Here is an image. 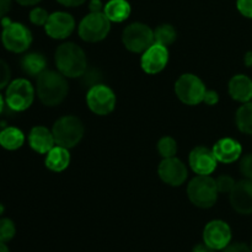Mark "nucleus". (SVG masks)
I'll list each match as a JSON object with an SVG mask.
<instances>
[{"instance_id":"c03bdc74","label":"nucleus","mask_w":252,"mask_h":252,"mask_svg":"<svg viewBox=\"0 0 252 252\" xmlns=\"http://www.w3.org/2000/svg\"><path fill=\"white\" fill-rule=\"evenodd\" d=\"M251 250H252V244H251Z\"/></svg>"},{"instance_id":"5701e85b","label":"nucleus","mask_w":252,"mask_h":252,"mask_svg":"<svg viewBox=\"0 0 252 252\" xmlns=\"http://www.w3.org/2000/svg\"><path fill=\"white\" fill-rule=\"evenodd\" d=\"M25 135L19 128L6 127L0 130V145L6 150H17L24 145Z\"/></svg>"},{"instance_id":"473e14b6","label":"nucleus","mask_w":252,"mask_h":252,"mask_svg":"<svg viewBox=\"0 0 252 252\" xmlns=\"http://www.w3.org/2000/svg\"><path fill=\"white\" fill-rule=\"evenodd\" d=\"M236 6L243 16L252 19V0H236Z\"/></svg>"},{"instance_id":"6ab92c4d","label":"nucleus","mask_w":252,"mask_h":252,"mask_svg":"<svg viewBox=\"0 0 252 252\" xmlns=\"http://www.w3.org/2000/svg\"><path fill=\"white\" fill-rule=\"evenodd\" d=\"M229 94L231 98L239 102H250L252 101V80L244 74L234 75L229 81Z\"/></svg>"},{"instance_id":"a19ab883","label":"nucleus","mask_w":252,"mask_h":252,"mask_svg":"<svg viewBox=\"0 0 252 252\" xmlns=\"http://www.w3.org/2000/svg\"><path fill=\"white\" fill-rule=\"evenodd\" d=\"M245 63L248 66H252V52H249L245 56Z\"/></svg>"},{"instance_id":"c9c22d12","label":"nucleus","mask_w":252,"mask_h":252,"mask_svg":"<svg viewBox=\"0 0 252 252\" xmlns=\"http://www.w3.org/2000/svg\"><path fill=\"white\" fill-rule=\"evenodd\" d=\"M103 7H105V5L102 4L101 0H90V2H89L90 12H103Z\"/></svg>"},{"instance_id":"a211bd4d","label":"nucleus","mask_w":252,"mask_h":252,"mask_svg":"<svg viewBox=\"0 0 252 252\" xmlns=\"http://www.w3.org/2000/svg\"><path fill=\"white\" fill-rule=\"evenodd\" d=\"M30 147L38 154H47L56 145L53 133L44 126H36L30 130Z\"/></svg>"},{"instance_id":"1a4fd4ad","label":"nucleus","mask_w":252,"mask_h":252,"mask_svg":"<svg viewBox=\"0 0 252 252\" xmlns=\"http://www.w3.org/2000/svg\"><path fill=\"white\" fill-rule=\"evenodd\" d=\"M34 98V89L26 79H16L7 85L5 102L7 107L16 112L26 111Z\"/></svg>"},{"instance_id":"e433bc0d","label":"nucleus","mask_w":252,"mask_h":252,"mask_svg":"<svg viewBox=\"0 0 252 252\" xmlns=\"http://www.w3.org/2000/svg\"><path fill=\"white\" fill-rule=\"evenodd\" d=\"M11 7V0H0V19H4Z\"/></svg>"},{"instance_id":"58836bf2","label":"nucleus","mask_w":252,"mask_h":252,"mask_svg":"<svg viewBox=\"0 0 252 252\" xmlns=\"http://www.w3.org/2000/svg\"><path fill=\"white\" fill-rule=\"evenodd\" d=\"M192 252H216V250L212 248H209L206 244H198L197 246H194L193 251Z\"/></svg>"},{"instance_id":"412c9836","label":"nucleus","mask_w":252,"mask_h":252,"mask_svg":"<svg viewBox=\"0 0 252 252\" xmlns=\"http://www.w3.org/2000/svg\"><path fill=\"white\" fill-rule=\"evenodd\" d=\"M130 5L127 0H110L103 7V14L111 22H123L129 17Z\"/></svg>"},{"instance_id":"b1692460","label":"nucleus","mask_w":252,"mask_h":252,"mask_svg":"<svg viewBox=\"0 0 252 252\" xmlns=\"http://www.w3.org/2000/svg\"><path fill=\"white\" fill-rule=\"evenodd\" d=\"M235 122L239 130L245 134H252V101L245 102L238 108L235 115Z\"/></svg>"},{"instance_id":"f8f14e48","label":"nucleus","mask_w":252,"mask_h":252,"mask_svg":"<svg viewBox=\"0 0 252 252\" xmlns=\"http://www.w3.org/2000/svg\"><path fill=\"white\" fill-rule=\"evenodd\" d=\"M43 27L51 38L64 39L73 33L75 29V20L68 12L56 11L49 14L48 20Z\"/></svg>"},{"instance_id":"dca6fc26","label":"nucleus","mask_w":252,"mask_h":252,"mask_svg":"<svg viewBox=\"0 0 252 252\" xmlns=\"http://www.w3.org/2000/svg\"><path fill=\"white\" fill-rule=\"evenodd\" d=\"M191 169L197 175H211L217 169V160L213 150L207 147H196L189 157Z\"/></svg>"},{"instance_id":"4be33fe9","label":"nucleus","mask_w":252,"mask_h":252,"mask_svg":"<svg viewBox=\"0 0 252 252\" xmlns=\"http://www.w3.org/2000/svg\"><path fill=\"white\" fill-rule=\"evenodd\" d=\"M47 61L43 54L41 53H29L21 59V68L25 74L30 76H38L39 74L46 70Z\"/></svg>"},{"instance_id":"393cba45","label":"nucleus","mask_w":252,"mask_h":252,"mask_svg":"<svg viewBox=\"0 0 252 252\" xmlns=\"http://www.w3.org/2000/svg\"><path fill=\"white\" fill-rule=\"evenodd\" d=\"M177 32L174 26L169 24H162L154 30L155 43L161 44L164 47H169L176 41Z\"/></svg>"},{"instance_id":"c756f323","label":"nucleus","mask_w":252,"mask_h":252,"mask_svg":"<svg viewBox=\"0 0 252 252\" xmlns=\"http://www.w3.org/2000/svg\"><path fill=\"white\" fill-rule=\"evenodd\" d=\"M240 172L245 179L252 180V154H246L241 158Z\"/></svg>"},{"instance_id":"cd10ccee","label":"nucleus","mask_w":252,"mask_h":252,"mask_svg":"<svg viewBox=\"0 0 252 252\" xmlns=\"http://www.w3.org/2000/svg\"><path fill=\"white\" fill-rule=\"evenodd\" d=\"M48 17V11L43 7H34L30 11V21L36 25V26H44Z\"/></svg>"},{"instance_id":"9b49d317","label":"nucleus","mask_w":252,"mask_h":252,"mask_svg":"<svg viewBox=\"0 0 252 252\" xmlns=\"http://www.w3.org/2000/svg\"><path fill=\"white\" fill-rule=\"evenodd\" d=\"M158 174L162 182L172 187H179L184 185L189 176L186 165L176 157L162 159L158 167Z\"/></svg>"},{"instance_id":"72a5a7b5","label":"nucleus","mask_w":252,"mask_h":252,"mask_svg":"<svg viewBox=\"0 0 252 252\" xmlns=\"http://www.w3.org/2000/svg\"><path fill=\"white\" fill-rule=\"evenodd\" d=\"M223 252H252V250L246 244L236 243L226 246L225 249H223Z\"/></svg>"},{"instance_id":"39448f33","label":"nucleus","mask_w":252,"mask_h":252,"mask_svg":"<svg viewBox=\"0 0 252 252\" xmlns=\"http://www.w3.org/2000/svg\"><path fill=\"white\" fill-rule=\"evenodd\" d=\"M1 41L5 48L12 53H22L27 51L32 43V33L25 25L2 19Z\"/></svg>"},{"instance_id":"37998d69","label":"nucleus","mask_w":252,"mask_h":252,"mask_svg":"<svg viewBox=\"0 0 252 252\" xmlns=\"http://www.w3.org/2000/svg\"><path fill=\"white\" fill-rule=\"evenodd\" d=\"M5 101H4V98H2V96L0 95V115H1V112L2 111H4V106H5Z\"/></svg>"},{"instance_id":"c85d7f7f","label":"nucleus","mask_w":252,"mask_h":252,"mask_svg":"<svg viewBox=\"0 0 252 252\" xmlns=\"http://www.w3.org/2000/svg\"><path fill=\"white\" fill-rule=\"evenodd\" d=\"M217 182V189H218V192H221V193H230L231 189L235 186V180L233 179L229 175H220L218 179L216 180Z\"/></svg>"},{"instance_id":"f704fd0d","label":"nucleus","mask_w":252,"mask_h":252,"mask_svg":"<svg viewBox=\"0 0 252 252\" xmlns=\"http://www.w3.org/2000/svg\"><path fill=\"white\" fill-rule=\"evenodd\" d=\"M219 101V95L218 93H216L214 90H207L206 95H204L203 102L207 103L208 106H214L217 105Z\"/></svg>"},{"instance_id":"0eeeda50","label":"nucleus","mask_w":252,"mask_h":252,"mask_svg":"<svg viewBox=\"0 0 252 252\" xmlns=\"http://www.w3.org/2000/svg\"><path fill=\"white\" fill-rule=\"evenodd\" d=\"M122 41L128 51L133 53H144L150 46L155 43L154 31L148 25L134 22L125 29Z\"/></svg>"},{"instance_id":"f3484780","label":"nucleus","mask_w":252,"mask_h":252,"mask_svg":"<svg viewBox=\"0 0 252 252\" xmlns=\"http://www.w3.org/2000/svg\"><path fill=\"white\" fill-rule=\"evenodd\" d=\"M217 160L224 164H231L240 159L243 148L238 140L233 138H221L212 148Z\"/></svg>"},{"instance_id":"ea45409f","label":"nucleus","mask_w":252,"mask_h":252,"mask_svg":"<svg viewBox=\"0 0 252 252\" xmlns=\"http://www.w3.org/2000/svg\"><path fill=\"white\" fill-rule=\"evenodd\" d=\"M16 1L22 6H33V5L38 4L41 0H16Z\"/></svg>"},{"instance_id":"7c9ffc66","label":"nucleus","mask_w":252,"mask_h":252,"mask_svg":"<svg viewBox=\"0 0 252 252\" xmlns=\"http://www.w3.org/2000/svg\"><path fill=\"white\" fill-rule=\"evenodd\" d=\"M10 78H11L10 66L7 65L6 62L0 58V90L9 85Z\"/></svg>"},{"instance_id":"9d476101","label":"nucleus","mask_w":252,"mask_h":252,"mask_svg":"<svg viewBox=\"0 0 252 252\" xmlns=\"http://www.w3.org/2000/svg\"><path fill=\"white\" fill-rule=\"evenodd\" d=\"M86 102L95 115L107 116L115 110L116 95L111 88L103 84H97L89 89Z\"/></svg>"},{"instance_id":"7ed1b4c3","label":"nucleus","mask_w":252,"mask_h":252,"mask_svg":"<svg viewBox=\"0 0 252 252\" xmlns=\"http://www.w3.org/2000/svg\"><path fill=\"white\" fill-rule=\"evenodd\" d=\"M217 182L209 175H198L187 186L189 201L199 208H211L218 199Z\"/></svg>"},{"instance_id":"4c0bfd02","label":"nucleus","mask_w":252,"mask_h":252,"mask_svg":"<svg viewBox=\"0 0 252 252\" xmlns=\"http://www.w3.org/2000/svg\"><path fill=\"white\" fill-rule=\"evenodd\" d=\"M59 4L64 5V6L68 7H75V6H80L83 5L86 0H57Z\"/></svg>"},{"instance_id":"f257e3e1","label":"nucleus","mask_w":252,"mask_h":252,"mask_svg":"<svg viewBox=\"0 0 252 252\" xmlns=\"http://www.w3.org/2000/svg\"><path fill=\"white\" fill-rule=\"evenodd\" d=\"M37 95L44 106L54 107L65 100L69 93L66 78L59 71L44 70L37 76Z\"/></svg>"},{"instance_id":"4468645a","label":"nucleus","mask_w":252,"mask_h":252,"mask_svg":"<svg viewBox=\"0 0 252 252\" xmlns=\"http://www.w3.org/2000/svg\"><path fill=\"white\" fill-rule=\"evenodd\" d=\"M169 62L167 47L154 43L150 46L140 58V66L147 74H158L165 69Z\"/></svg>"},{"instance_id":"f03ea898","label":"nucleus","mask_w":252,"mask_h":252,"mask_svg":"<svg viewBox=\"0 0 252 252\" xmlns=\"http://www.w3.org/2000/svg\"><path fill=\"white\" fill-rule=\"evenodd\" d=\"M56 65L59 73L65 78H80L88 70V59L85 52L73 42H65L57 48Z\"/></svg>"},{"instance_id":"2eb2a0df","label":"nucleus","mask_w":252,"mask_h":252,"mask_svg":"<svg viewBox=\"0 0 252 252\" xmlns=\"http://www.w3.org/2000/svg\"><path fill=\"white\" fill-rule=\"evenodd\" d=\"M230 203L239 214H252V180L245 179L236 182L230 192Z\"/></svg>"},{"instance_id":"20e7f679","label":"nucleus","mask_w":252,"mask_h":252,"mask_svg":"<svg viewBox=\"0 0 252 252\" xmlns=\"http://www.w3.org/2000/svg\"><path fill=\"white\" fill-rule=\"evenodd\" d=\"M84 125L76 116H63L56 121L52 128L57 145L70 149L78 145L84 137Z\"/></svg>"},{"instance_id":"423d86ee","label":"nucleus","mask_w":252,"mask_h":252,"mask_svg":"<svg viewBox=\"0 0 252 252\" xmlns=\"http://www.w3.org/2000/svg\"><path fill=\"white\" fill-rule=\"evenodd\" d=\"M206 85L194 74H182L175 83V93L180 101L189 106H196L203 102Z\"/></svg>"},{"instance_id":"ddd939ff","label":"nucleus","mask_w":252,"mask_h":252,"mask_svg":"<svg viewBox=\"0 0 252 252\" xmlns=\"http://www.w3.org/2000/svg\"><path fill=\"white\" fill-rule=\"evenodd\" d=\"M231 229L225 221L212 220L203 230V241L214 250H223L230 244Z\"/></svg>"},{"instance_id":"2f4dec72","label":"nucleus","mask_w":252,"mask_h":252,"mask_svg":"<svg viewBox=\"0 0 252 252\" xmlns=\"http://www.w3.org/2000/svg\"><path fill=\"white\" fill-rule=\"evenodd\" d=\"M84 78V84L89 85V89L93 88V86L101 84V74L100 71L96 70V69H91V70H86L85 74L83 75Z\"/></svg>"},{"instance_id":"6e6552de","label":"nucleus","mask_w":252,"mask_h":252,"mask_svg":"<svg viewBox=\"0 0 252 252\" xmlns=\"http://www.w3.org/2000/svg\"><path fill=\"white\" fill-rule=\"evenodd\" d=\"M111 30V21L103 12H90L79 24V36L90 43L100 42L107 37Z\"/></svg>"},{"instance_id":"bb28decb","label":"nucleus","mask_w":252,"mask_h":252,"mask_svg":"<svg viewBox=\"0 0 252 252\" xmlns=\"http://www.w3.org/2000/svg\"><path fill=\"white\" fill-rule=\"evenodd\" d=\"M15 233H16V228L11 219H0V241L7 243L14 238Z\"/></svg>"},{"instance_id":"aec40b11","label":"nucleus","mask_w":252,"mask_h":252,"mask_svg":"<svg viewBox=\"0 0 252 252\" xmlns=\"http://www.w3.org/2000/svg\"><path fill=\"white\" fill-rule=\"evenodd\" d=\"M47 169L54 172H62L69 166L70 164V154L69 149L61 147V145H54L48 153H47L46 160H44Z\"/></svg>"},{"instance_id":"a878e982","label":"nucleus","mask_w":252,"mask_h":252,"mask_svg":"<svg viewBox=\"0 0 252 252\" xmlns=\"http://www.w3.org/2000/svg\"><path fill=\"white\" fill-rule=\"evenodd\" d=\"M158 152L161 155L162 159L174 158L177 153V143L172 137L165 135L158 142Z\"/></svg>"},{"instance_id":"79ce46f5","label":"nucleus","mask_w":252,"mask_h":252,"mask_svg":"<svg viewBox=\"0 0 252 252\" xmlns=\"http://www.w3.org/2000/svg\"><path fill=\"white\" fill-rule=\"evenodd\" d=\"M0 252H9V249H7V246L2 241H0Z\"/></svg>"}]
</instances>
